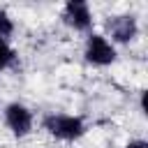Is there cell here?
<instances>
[{
	"label": "cell",
	"instance_id": "obj_5",
	"mask_svg": "<svg viewBox=\"0 0 148 148\" xmlns=\"http://www.w3.org/2000/svg\"><path fill=\"white\" fill-rule=\"evenodd\" d=\"M60 18L67 28L76 30V32H88L92 28V12H90V5L86 0H69L65 2L62 12H60Z\"/></svg>",
	"mask_w": 148,
	"mask_h": 148
},
{
	"label": "cell",
	"instance_id": "obj_2",
	"mask_svg": "<svg viewBox=\"0 0 148 148\" xmlns=\"http://www.w3.org/2000/svg\"><path fill=\"white\" fill-rule=\"evenodd\" d=\"M83 58H86V62H90V65H95V67H109V65L116 62L118 51H116V46L106 39V35L90 32V35L86 37Z\"/></svg>",
	"mask_w": 148,
	"mask_h": 148
},
{
	"label": "cell",
	"instance_id": "obj_4",
	"mask_svg": "<svg viewBox=\"0 0 148 148\" xmlns=\"http://www.w3.org/2000/svg\"><path fill=\"white\" fill-rule=\"evenodd\" d=\"M106 39L116 46V44H130L136 39L139 35V21L134 14H118L111 16L106 21Z\"/></svg>",
	"mask_w": 148,
	"mask_h": 148
},
{
	"label": "cell",
	"instance_id": "obj_3",
	"mask_svg": "<svg viewBox=\"0 0 148 148\" xmlns=\"http://www.w3.org/2000/svg\"><path fill=\"white\" fill-rule=\"evenodd\" d=\"M5 125H7V130L14 136L23 139L35 127V113L25 104H21V102H9L5 106Z\"/></svg>",
	"mask_w": 148,
	"mask_h": 148
},
{
	"label": "cell",
	"instance_id": "obj_1",
	"mask_svg": "<svg viewBox=\"0 0 148 148\" xmlns=\"http://www.w3.org/2000/svg\"><path fill=\"white\" fill-rule=\"evenodd\" d=\"M42 130L58 141H76L88 132V125L81 116L72 113H46L42 118Z\"/></svg>",
	"mask_w": 148,
	"mask_h": 148
},
{
	"label": "cell",
	"instance_id": "obj_8",
	"mask_svg": "<svg viewBox=\"0 0 148 148\" xmlns=\"http://www.w3.org/2000/svg\"><path fill=\"white\" fill-rule=\"evenodd\" d=\"M123 148H148V141H143V139H132V141H127Z\"/></svg>",
	"mask_w": 148,
	"mask_h": 148
},
{
	"label": "cell",
	"instance_id": "obj_7",
	"mask_svg": "<svg viewBox=\"0 0 148 148\" xmlns=\"http://www.w3.org/2000/svg\"><path fill=\"white\" fill-rule=\"evenodd\" d=\"M14 35V21L12 16L0 7V39H9Z\"/></svg>",
	"mask_w": 148,
	"mask_h": 148
},
{
	"label": "cell",
	"instance_id": "obj_6",
	"mask_svg": "<svg viewBox=\"0 0 148 148\" xmlns=\"http://www.w3.org/2000/svg\"><path fill=\"white\" fill-rule=\"evenodd\" d=\"M14 62H16V51L12 49L7 39H0V72L9 69Z\"/></svg>",
	"mask_w": 148,
	"mask_h": 148
}]
</instances>
